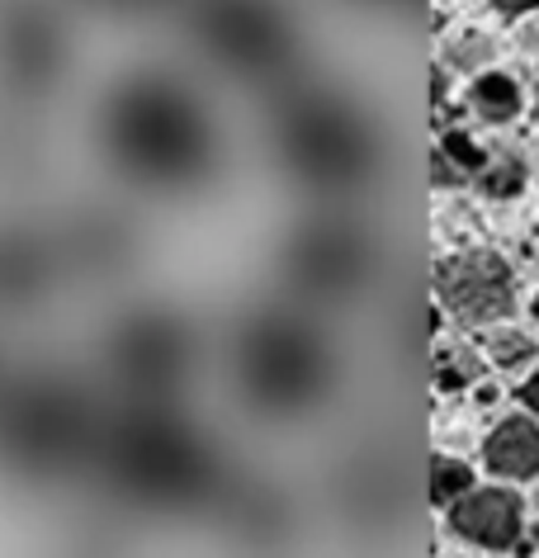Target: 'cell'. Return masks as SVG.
Wrapping results in <instances>:
<instances>
[{"instance_id":"23","label":"cell","mask_w":539,"mask_h":558,"mask_svg":"<svg viewBox=\"0 0 539 558\" xmlns=\"http://www.w3.org/2000/svg\"><path fill=\"white\" fill-rule=\"evenodd\" d=\"M539 0H497V10H506V15H520V10H535Z\"/></svg>"},{"instance_id":"22","label":"cell","mask_w":539,"mask_h":558,"mask_svg":"<svg viewBox=\"0 0 539 558\" xmlns=\"http://www.w3.org/2000/svg\"><path fill=\"white\" fill-rule=\"evenodd\" d=\"M520 402H525V408H530V412H539V374H535V379L520 388Z\"/></svg>"},{"instance_id":"20","label":"cell","mask_w":539,"mask_h":558,"mask_svg":"<svg viewBox=\"0 0 539 558\" xmlns=\"http://www.w3.org/2000/svg\"><path fill=\"white\" fill-rule=\"evenodd\" d=\"M440 151H445V157L460 166V171H482V166H488V157H482V151L468 143L464 133H454V129H450V133H440Z\"/></svg>"},{"instance_id":"18","label":"cell","mask_w":539,"mask_h":558,"mask_svg":"<svg viewBox=\"0 0 539 558\" xmlns=\"http://www.w3.org/2000/svg\"><path fill=\"white\" fill-rule=\"evenodd\" d=\"M478 374H482V365L474 351H440V360H436V384L445 388V393L464 388L468 379H478Z\"/></svg>"},{"instance_id":"5","label":"cell","mask_w":539,"mask_h":558,"mask_svg":"<svg viewBox=\"0 0 539 558\" xmlns=\"http://www.w3.org/2000/svg\"><path fill=\"white\" fill-rule=\"evenodd\" d=\"M274 157L308 194L345 199L375 171V129L351 105V95L313 86L284 95L270 123Z\"/></svg>"},{"instance_id":"14","label":"cell","mask_w":539,"mask_h":558,"mask_svg":"<svg viewBox=\"0 0 539 558\" xmlns=\"http://www.w3.org/2000/svg\"><path fill=\"white\" fill-rule=\"evenodd\" d=\"M520 497L506 487H468L450 507L454 535L478 544V549H511L520 539Z\"/></svg>"},{"instance_id":"3","label":"cell","mask_w":539,"mask_h":558,"mask_svg":"<svg viewBox=\"0 0 539 558\" xmlns=\"http://www.w3.org/2000/svg\"><path fill=\"white\" fill-rule=\"evenodd\" d=\"M228 374L237 402L260 422H308L341 388V345L313 308L266 303L232 331Z\"/></svg>"},{"instance_id":"11","label":"cell","mask_w":539,"mask_h":558,"mask_svg":"<svg viewBox=\"0 0 539 558\" xmlns=\"http://www.w3.org/2000/svg\"><path fill=\"white\" fill-rule=\"evenodd\" d=\"M66 279L58 232L24 218H0V317H29Z\"/></svg>"},{"instance_id":"15","label":"cell","mask_w":539,"mask_h":558,"mask_svg":"<svg viewBox=\"0 0 539 558\" xmlns=\"http://www.w3.org/2000/svg\"><path fill=\"white\" fill-rule=\"evenodd\" d=\"M482 459L497 478H530L539 473V426L525 416H511L482 440Z\"/></svg>"},{"instance_id":"13","label":"cell","mask_w":539,"mask_h":558,"mask_svg":"<svg viewBox=\"0 0 539 558\" xmlns=\"http://www.w3.org/2000/svg\"><path fill=\"white\" fill-rule=\"evenodd\" d=\"M436 294L460 323H497L516 303L506 260L492 251H464V256L445 260L436 275Z\"/></svg>"},{"instance_id":"10","label":"cell","mask_w":539,"mask_h":558,"mask_svg":"<svg viewBox=\"0 0 539 558\" xmlns=\"http://www.w3.org/2000/svg\"><path fill=\"white\" fill-rule=\"evenodd\" d=\"M62 265L72 279H90V284H109L123 279L143 256V228L133 214L109 204H81L66 214L58 228Z\"/></svg>"},{"instance_id":"8","label":"cell","mask_w":539,"mask_h":558,"mask_svg":"<svg viewBox=\"0 0 539 558\" xmlns=\"http://www.w3.org/2000/svg\"><path fill=\"white\" fill-rule=\"evenodd\" d=\"M189 29L237 81H280L298 58V24L280 0H195Z\"/></svg>"},{"instance_id":"12","label":"cell","mask_w":539,"mask_h":558,"mask_svg":"<svg viewBox=\"0 0 539 558\" xmlns=\"http://www.w3.org/2000/svg\"><path fill=\"white\" fill-rule=\"evenodd\" d=\"M218 515L246 554H284L298 539V507L274 483H228Z\"/></svg>"},{"instance_id":"1","label":"cell","mask_w":539,"mask_h":558,"mask_svg":"<svg viewBox=\"0 0 539 558\" xmlns=\"http://www.w3.org/2000/svg\"><path fill=\"white\" fill-rule=\"evenodd\" d=\"M95 137L119 180L166 199L209 190L223 171V129L209 100L171 72L123 76L100 100Z\"/></svg>"},{"instance_id":"21","label":"cell","mask_w":539,"mask_h":558,"mask_svg":"<svg viewBox=\"0 0 539 558\" xmlns=\"http://www.w3.org/2000/svg\"><path fill=\"white\" fill-rule=\"evenodd\" d=\"M95 5H105V10H151V5H161V0H95Z\"/></svg>"},{"instance_id":"2","label":"cell","mask_w":539,"mask_h":558,"mask_svg":"<svg viewBox=\"0 0 539 558\" xmlns=\"http://www.w3.org/2000/svg\"><path fill=\"white\" fill-rule=\"evenodd\" d=\"M90 469L119 507L143 515L204 511L228 493L223 450L195 416L175 408V398H123V408L105 412Z\"/></svg>"},{"instance_id":"17","label":"cell","mask_w":539,"mask_h":558,"mask_svg":"<svg viewBox=\"0 0 539 558\" xmlns=\"http://www.w3.org/2000/svg\"><path fill=\"white\" fill-rule=\"evenodd\" d=\"M468 487H474V473H468V464H460V459H450V454L431 459V501H436V507H454Z\"/></svg>"},{"instance_id":"19","label":"cell","mask_w":539,"mask_h":558,"mask_svg":"<svg viewBox=\"0 0 539 558\" xmlns=\"http://www.w3.org/2000/svg\"><path fill=\"white\" fill-rule=\"evenodd\" d=\"M520 180H525V171H520V161H511V157L482 166V190L488 194H516Z\"/></svg>"},{"instance_id":"7","label":"cell","mask_w":539,"mask_h":558,"mask_svg":"<svg viewBox=\"0 0 539 558\" xmlns=\"http://www.w3.org/2000/svg\"><path fill=\"white\" fill-rule=\"evenodd\" d=\"M284 289L303 308H351V299L375 279V242L351 214H313L284 232L274 251Z\"/></svg>"},{"instance_id":"25","label":"cell","mask_w":539,"mask_h":558,"mask_svg":"<svg viewBox=\"0 0 539 558\" xmlns=\"http://www.w3.org/2000/svg\"><path fill=\"white\" fill-rule=\"evenodd\" d=\"M535 317H539V299H535Z\"/></svg>"},{"instance_id":"4","label":"cell","mask_w":539,"mask_h":558,"mask_svg":"<svg viewBox=\"0 0 539 558\" xmlns=\"http://www.w3.org/2000/svg\"><path fill=\"white\" fill-rule=\"evenodd\" d=\"M105 408L72 369L38 365L0 393V473L20 487H58L95 464Z\"/></svg>"},{"instance_id":"9","label":"cell","mask_w":539,"mask_h":558,"mask_svg":"<svg viewBox=\"0 0 539 558\" xmlns=\"http://www.w3.org/2000/svg\"><path fill=\"white\" fill-rule=\"evenodd\" d=\"M72 72V34L44 0H10L0 10V86L38 105L62 90Z\"/></svg>"},{"instance_id":"16","label":"cell","mask_w":539,"mask_h":558,"mask_svg":"<svg viewBox=\"0 0 539 558\" xmlns=\"http://www.w3.org/2000/svg\"><path fill=\"white\" fill-rule=\"evenodd\" d=\"M516 109H520V90L511 76H482L474 86V114L482 123H506L516 119Z\"/></svg>"},{"instance_id":"6","label":"cell","mask_w":539,"mask_h":558,"mask_svg":"<svg viewBox=\"0 0 539 558\" xmlns=\"http://www.w3.org/2000/svg\"><path fill=\"white\" fill-rule=\"evenodd\" d=\"M199 327L171 303H133L100 337V369L119 384L123 398L171 402L199 374Z\"/></svg>"},{"instance_id":"24","label":"cell","mask_w":539,"mask_h":558,"mask_svg":"<svg viewBox=\"0 0 539 558\" xmlns=\"http://www.w3.org/2000/svg\"><path fill=\"white\" fill-rule=\"evenodd\" d=\"M0 393H5V369H0Z\"/></svg>"}]
</instances>
